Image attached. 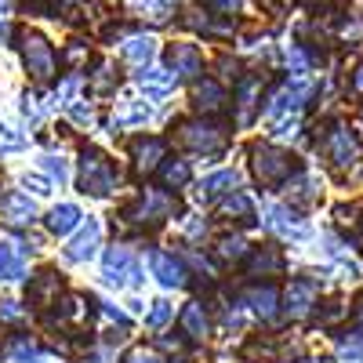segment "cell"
I'll list each match as a JSON object with an SVG mask.
<instances>
[{"mask_svg": "<svg viewBox=\"0 0 363 363\" xmlns=\"http://www.w3.org/2000/svg\"><path fill=\"white\" fill-rule=\"evenodd\" d=\"M294 171H298V164H294L291 153H284V149H277V145H258L255 149V174L265 186H280V182H287Z\"/></svg>", "mask_w": 363, "mask_h": 363, "instance_id": "6da1fadb", "label": "cell"}, {"mask_svg": "<svg viewBox=\"0 0 363 363\" xmlns=\"http://www.w3.org/2000/svg\"><path fill=\"white\" fill-rule=\"evenodd\" d=\"M80 186L91 196H106L116 186V167L113 160H106L102 153H84L80 160Z\"/></svg>", "mask_w": 363, "mask_h": 363, "instance_id": "7a4b0ae2", "label": "cell"}, {"mask_svg": "<svg viewBox=\"0 0 363 363\" xmlns=\"http://www.w3.org/2000/svg\"><path fill=\"white\" fill-rule=\"evenodd\" d=\"M22 58H26V69L33 73V80H51L55 77V51L44 37L37 33H26L22 37Z\"/></svg>", "mask_w": 363, "mask_h": 363, "instance_id": "3957f363", "label": "cell"}, {"mask_svg": "<svg viewBox=\"0 0 363 363\" xmlns=\"http://www.w3.org/2000/svg\"><path fill=\"white\" fill-rule=\"evenodd\" d=\"M323 149H327V160L335 164V167H349V164H356V153H359V145H356V138H352L349 128H335V131L327 135Z\"/></svg>", "mask_w": 363, "mask_h": 363, "instance_id": "277c9868", "label": "cell"}, {"mask_svg": "<svg viewBox=\"0 0 363 363\" xmlns=\"http://www.w3.org/2000/svg\"><path fill=\"white\" fill-rule=\"evenodd\" d=\"M182 142L193 145L196 153H215V149L225 145V131L215 124H186L182 128Z\"/></svg>", "mask_w": 363, "mask_h": 363, "instance_id": "5b68a950", "label": "cell"}, {"mask_svg": "<svg viewBox=\"0 0 363 363\" xmlns=\"http://www.w3.org/2000/svg\"><path fill=\"white\" fill-rule=\"evenodd\" d=\"M171 211H174V200H171L167 193L149 189V193L138 200V207H131V211H128V218L145 222V215H149V222H160V218H171Z\"/></svg>", "mask_w": 363, "mask_h": 363, "instance_id": "8992f818", "label": "cell"}, {"mask_svg": "<svg viewBox=\"0 0 363 363\" xmlns=\"http://www.w3.org/2000/svg\"><path fill=\"white\" fill-rule=\"evenodd\" d=\"M149 265H153L157 280H160L164 287H182V284H186V269H182V262H174V255L153 251V255H149Z\"/></svg>", "mask_w": 363, "mask_h": 363, "instance_id": "52a82bcc", "label": "cell"}, {"mask_svg": "<svg viewBox=\"0 0 363 363\" xmlns=\"http://www.w3.org/2000/svg\"><path fill=\"white\" fill-rule=\"evenodd\" d=\"M167 58H171L174 77H196V73L203 69V58H200V51H196L193 44H171Z\"/></svg>", "mask_w": 363, "mask_h": 363, "instance_id": "ba28073f", "label": "cell"}, {"mask_svg": "<svg viewBox=\"0 0 363 363\" xmlns=\"http://www.w3.org/2000/svg\"><path fill=\"white\" fill-rule=\"evenodd\" d=\"M316 284L313 280H294L291 287H287V313L291 316H306L313 306H316Z\"/></svg>", "mask_w": 363, "mask_h": 363, "instance_id": "9c48e42d", "label": "cell"}, {"mask_svg": "<svg viewBox=\"0 0 363 363\" xmlns=\"http://www.w3.org/2000/svg\"><path fill=\"white\" fill-rule=\"evenodd\" d=\"M265 215H269L265 225H269V229H277L280 236H306V233H309L306 222H301L291 207H269Z\"/></svg>", "mask_w": 363, "mask_h": 363, "instance_id": "30bf717a", "label": "cell"}, {"mask_svg": "<svg viewBox=\"0 0 363 363\" xmlns=\"http://www.w3.org/2000/svg\"><path fill=\"white\" fill-rule=\"evenodd\" d=\"M128 277H135V258L128 247H109L106 255V280L109 284H128Z\"/></svg>", "mask_w": 363, "mask_h": 363, "instance_id": "8fae6325", "label": "cell"}, {"mask_svg": "<svg viewBox=\"0 0 363 363\" xmlns=\"http://www.w3.org/2000/svg\"><path fill=\"white\" fill-rule=\"evenodd\" d=\"M0 211H4L8 222H15V225H22V222H33V215H37L33 200L22 196V193H8L4 200H0Z\"/></svg>", "mask_w": 363, "mask_h": 363, "instance_id": "7c38bea8", "label": "cell"}, {"mask_svg": "<svg viewBox=\"0 0 363 363\" xmlns=\"http://www.w3.org/2000/svg\"><path fill=\"white\" fill-rule=\"evenodd\" d=\"M95 244H99V222H87V229L66 247V258L69 262H84V258L95 255Z\"/></svg>", "mask_w": 363, "mask_h": 363, "instance_id": "4fadbf2b", "label": "cell"}, {"mask_svg": "<svg viewBox=\"0 0 363 363\" xmlns=\"http://www.w3.org/2000/svg\"><path fill=\"white\" fill-rule=\"evenodd\" d=\"M138 80H142V87H145V95H149V99H160V95H167V91L174 87L178 77L167 73V69H142Z\"/></svg>", "mask_w": 363, "mask_h": 363, "instance_id": "5bb4252c", "label": "cell"}, {"mask_svg": "<svg viewBox=\"0 0 363 363\" xmlns=\"http://www.w3.org/2000/svg\"><path fill=\"white\" fill-rule=\"evenodd\" d=\"M77 225H80V211H77L73 203H62V207H55L51 215H48V229L58 233V236H66V233L77 229Z\"/></svg>", "mask_w": 363, "mask_h": 363, "instance_id": "9a60e30c", "label": "cell"}, {"mask_svg": "<svg viewBox=\"0 0 363 363\" xmlns=\"http://www.w3.org/2000/svg\"><path fill=\"white\" fill-rule=\"evenodd\" d=\"M22 272H26L22 251L11 247V244H0V280H18Z\"/></svg>", "mask_w": 363, "mask_h": 363, "instance_id": "2e32d148", "label": "cell"}, {"mask_svg": "<svg viewBox=\"0 0 363 363\" xmlns=\"http://www.w3.org/2000/svg\"><path fill=\"white\" fill-rule=\"evenodd\" d=\"M182 327H186L189 338H203L207 335V316H203L200 301H189V306H186V313H182Z\"/></svg>", "mask_w": 363, "mask_h": 363, "instance_id": "e0dca14e", "label": "cell"}, {"mask_svg": "<svg viewBox=\"0 0 363 363\" xmlns=\"http://www.w3.org/2000/svg\"><path fill=\"white\" fill-rule=\"evenodd\" d=\"M222 102H225V95H222V87L215 80L196 84V106L200 109H222Z\"/></svg>", "mask_w": 363, "mask_h": 363, "instance_id": "ac0fdd59", "label": "cell"}, {"mask_svg": "<svg viewBox=\"0 0 363 363\" xmlns=\"http://www.w3.org/2000/svg\"><path fill=\"white\" fill-rule=\"evenodd\" d=\"M247 265H251L255 272H277V269L284 265V258H280L277 247H262V251H255V255L247 258Z\"/></svg>", "mask_w": 363, "mask_h": 363, "instance_id": "d6986e66", "label": "cell"}, {"mask_svg": "<svg viewBox=\"0 0 363 363\" xmlns=\"http://www.w3.org/2000/svg\"><path fill=\"white\" fill-rule=\"evenodd\" d=\"M135 157H138V167H153L160 157H164V142L160 138H145L135 145Z\"/></svg>", "mask_w": 363, "mask_h": 363, "instance_id": "ffe728a7", "label": "cell"}, {"mask_svg": "<svg viewBox=\"0 0 363 363\" xmlns=\"http://www.w3.org/2000/svg\"><path fill=\"white\" fill-rule=\"evenodd\" d=\"M153 51H157V48H153V37H135V40L124 44V55L131 58V62H138V66L149 62V58H153Z\"/></svg>", "mask_w": 363, "mask_h": 363, "instance_id": "44dd1931", "label": "cell"}, {"mask_svg": "<svg viewBox=\"0 0 363 363\" xmlns=\"http://www.w3.org/2000/svg\"><path fill=\"white\" fill-rule=\"evenodd\" d=\"M233 186H236V171H218V174H211L200 189H203L207 196H218V193H229Z\"/></svg>", "mask_w": 363, "mask_h": 363, "instance_id": "7402d4cb", "label": "cell"}, {"mask_svg": "<svg viewBox=\"0 0 363 363\" xmlns=\"http://www.w3.org/2000/svg\"><path fill=\"white\" fill-rule=\"evenodd\" d=\"M251 306H255V313L272 316V306H277V291H272L269 284H265V287H255V291H251Z\"/></svg>", "mask_w": 363, "mask_h": 363, "instance_id": "603a6c76", "label": "cell"}, {"mask_svg": "<svg viewBox=\"0 0 363 363\" xmlns=\"http://www.w3.org/2000/svg\"><path fill=\"white\" fill-rule=\"evenodd\" d=\"M116 128H131V124H145L149 120V106H128L124 113H116Z\"/></svg>", "mask_w": 363, "mask_h": 363, "instance_id": "cb8c5ba5", "label": "cell"}, {"mask_svg": "<svg viewBox=\"0 0 363 363\" xmlns=\"http://www.w3.org/2000/svg\"><path fill=\"white\" fill-rule=\"evenodd\" d=\"M164 182H167V186H186V182H189V164L186 160L164 164Z\"/></svg>", "mask_w": 363, "mask_h": 363, "instance_id": "d4e9b609", "label": "cell"}, {"mask_svg": "<svg viewBox=\"0 0 363 363\" xmlns=\"http://www.w3.org/2000/svg\"><path fill=\"white\" fill-rule=\"evenodd\" d=\"M222 211H225V215H244V218H251V200H247L244 193H233V196L222 203Z\"/></svg>", "mask_w": 363, "mask_h": 363, "instance_id": "484cf974", "label": "cell"}, {"mask_svg": "<svg viewBox=\"0 0 363 363\" xmlns=\"http://www.w3.org/2000/svg\"><path fill=\"white\" fill-rule=\"evenodd\" d=\"M171 306H167V301H153V309H149V327H164L167 320H171Z\"/></svg>", "mask_w": 363, "mask_h": 363, "instance_id": "4316f807", "label": "cell"}, {"mask_svg": "<svg viewBox=\"0 0 363 363\" xmlns=\"http://www.w3.org/2000/svg\"><path fill=\"white\" fill-rule=\"evenodd\" d=\"M44 171H48L51 178H58V182H66V164H62V160H55V157H48Z\"/></svg>", "mask_w": 363, "mask_h": 363, "instance_id": "83f0119b", "label": "cell"}, {"mask_svg": "<svg viewBox=\"0 0 363 363\" xmlns=\"http://www.w3.org/2000/svg\"><path fill=\"white\" fill-rule=\"evenodd\" d=\"M222 255L225 258H240L244 255V240H222Z\"/></svg>", "mask_w": 363, "mask_h": 363, "instance_id": "f1b7e54d", "label": "cell"}, {"mask_svg": "<svg viewBox=\"0 0 363 363\" xmlns=\"http://www.w3.org/2000/svg\"><path fill=\"white\" fill-rule=\"evenodd\" d=\"M84 363H113V349H95V352H87Z\"/></svg>", "mask_w": 363, "mask_h": 363, "instance_id": "f546056e", "label": "cell"}, {"mask_svg": "<svg viewBox=\"0 0 363 363\" xmlns=\"http://www.w3.org/2000/svg\"><path fill=\"white\" fill-rule=\"evenodd\" d=\"M211 8H218V11H236L240 4H244V0H207Z\"/></svg>", "mask_w": 363, "mask_h": 363, "instance_id": "4dcf8cb0", "label": "cell"}, {"mask_svg": "<svg viewBox=\"0 0 363 363\" xmlns=\"http://www.w3.org/2000/svg\"><path fill=\"white\" fill-rule=\"evenodd\" d=\"M352 91H356V95H363V62H359L356 73H352Z\"/></svg>", "mask_w": 363, "mask_h": 363, "instance_id": "1f68e13d", "label": "cell"}, {"mask_svg": "<svg viewBox=\"0 0 363 363\" xmlns=\"http://www.w3.org/2000/svg\"><path fill=\"white\" fill-rule=\"evenodd\" d=\"M131 363H157V359H149L145 352H135V356H131Z\"/></svg>", "mask_w": 363, "mask_h": 363, "instance_id": "d6a6232c", "label": "cell"}, {"mask_svg": "<svg viewBox=\"0 0 363 363\" xmlns=\"http://www.w3.org/2000/svg\"><path fill=\"white\" fill-rule=\"evenodd\" d=\"M356 327L363 330V301H359V309H356Z\"/></svg>", "mask_w": 363, "mask_h": 363, "instance_id": "836d02e7", "label": "cell"}, {"mask_svg": "<svg viewBox=\"0 0 363 363\" xmlns=\"http://www.w3.org/2000/svg\"><path fill=\"white\" fill-rule=\"evenodd\" d=\"M29 4H33V8H48V0H29Z\"/></svg>", "mask_w": 363, "mask_h": 363, "instance_id": "e575fe53", "label": "cell"}]
</instances>
